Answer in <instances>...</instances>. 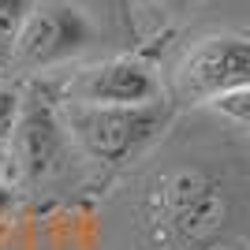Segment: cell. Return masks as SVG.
Wrapping results in <instances>:
<instances>
[{
  "label": "cell",
  "instance_id": "cell-10",
  "mask_svg": "<svg viewBox=\"0 0 250 250\" xmlns=\"http://www.w3.org/2000/svg\"><path fill=\"white\" fill-rule=\"evenodd\" d=\"M8 202H11V190H8V187H0V213L8 209Z\"/></svg>",
  "mask_w": 250,
  "mask_h": 250
},
{
  "label": "cell",
  "instance_id": "cell-8",
  "mask_svg": "<svg viewBox=\"0 0 250 250\" xmlns=\"http://www.w3.org/2000/svg\"><path fill=\"white\" fill-rule=\"evenodd\" d=\"M19 108H22L19 90L8 86V83H0V157L8 153V146H11L15 124H19Z\"/></svg>",
  "mask_w": 250,
  "mask_h": 250
},
{
  "label": "cell",
  "instance_id": "cell-2",
  "mask_svg": "<svg viewBox=\"0 0 250 250\" xmlns=\"http://www.w3.org/2000/svg\"><path fill=\"white\" fill-rule=\"evenodd\" d=\"M168 112L165 104H79L63 101L60 104V124L75 146L90 161L104 168H116L131 161L149 138L165 127Z\"/></svg>",
  "mask_w": 250,
  "mask_h": 250
},
{
  "label": "cell",
  "instance_id": "cell-11",
  "mask_svg": "<svg viewBox=\"0 0 250 250\" xmlns=\"http://www.w3.org/2000/svg\"><path fill=\"white\" fill-rule=\"evenodd\" d=\"M161 4H168V8H187L190 0H161Z\"/></svg>",
  "mask_w": 250,
  "mask_h": 250
},
{
  "label": "cell",
  "instance_id": "cell-7",
  "mask_svg": "<svg viewBox=\"0 0 250 250\" xmlns=\"http://www.w3.org/2000/svg\"><path fill=\"white\" fill-rule=\"evenodd\" d=\"M34 4L38 0H0V60L11 56V45L19 38L26 15L34 11Z\"/></svg>",
  "mask_w": 250,
  "mask_h": 250
},
{
  "label": "cell",
  "instance_id": "cell-6",
  "mask_svg": "<svg viewBox=\"0 0 250 250\" xmlns=\"http://www.w3.org/2000/svg\"><path fill=\"white\" fill-rule=\"evenodd\" d=\"M63 97L79 104H153L161 101V83L149 63L135 56L90 63L63 86Z\"/></svg>",
  "mask_w": 250,
  "mask_h": 250
},
{
  "label": "cell",
  "instance_id": "cell-9",
  "mask_svg": "<svg viewBox=\"0 0 250 250\" xmlns=\"http://www.w3.org/2000/svg\"><path fill=\"white\" fill-rule=\"evenodd\" d=\"M213 108H217L220 116L235 120V124L250 127V86L247 90H235V94H228V97H220V101H213Z\"/></svg>",
  "mask_w": 250,
  "mask_h": 250
},
{
  "label": "cell",
  "instance_id": "cell-5",
  "mask_svg": "<svg viewBox=\"0 0 250 250\" xmlns=\"http://www.w3.org/2000/svg\"><path fill=\"white\" fill-rule=\"evenodd\" d=\"M63 146H67V131L60 124V104L49 101V94L42 90H30L22 97L19 124H15V135L8 146L15 179L26 187L49 179L63 161Z\"/></svg>",
  "mask_w": 250,
  "mask_h": 250
},
{
  "label": "cell",
  "instance_id": "cell-3",
  "mask_svg": "<svg viewBox=\"0 0 250 250\" xmlns=\"http://www.w3.org/2000/svg\"><path fill=\"white\" fill-rule=\"evenodd\" d=\"M94 42H97V26L79 4L38 0L34 11L26 15V22H22L15 45H11L8 60L19 71H42V67H56L63 60L90 52Z\"/></svg>",
  "mask_w": 250,
  "mask_h": 250
},
{
  "label": "cell",
  "instance_id": "cell-4",
  "mask_svg": "<svg viewBox=\"0 0 250 250\" xmlns=\"http://www.w3.org/2000/svg\"><path fill=\"white\" fill-rule=\"evenodd\" d=\"M250 86V38L209 34L176 67V94L187 104H213Z\"/></svg>",
  "mask_w": 250,
  "mask_h": 250
},
{
  "label": "cell",
  "instance_id": "cell-1",
  "mask_svg": "<svg viewBox=\"0 0 250 250\" xmlns=\"http://www.w3.org/2000/svg\"><path fill=\"white\" fill-rule=\"evenodd\" d=\"M224 190L202 168L165 172L146 194V228L161 250H198L224 224Z\"/></svg>",
  "mask_w": 250,
  "mask_h": 250
},
{
  "label": "cell",
  "instance_id": "cell-12",
  "mask_svg": "<svg viewBox=\"0 0 250 250\" xmlns=\"http://www.w3.org/2000/svg\"><path fill=\"white\" fill-rule=\"evenodd\" d=\"M217 250H228V247H217Z\"/></svg>",
  "mask_w": 250,
  "mask_h": 250
}]
</instances>
